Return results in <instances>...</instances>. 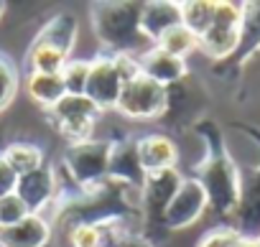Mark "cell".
<instances>
[{"mask_svg": "<svg viewBox=\"0 0 260 247\" xmlns=\"http://www.w3.org/2000/svg\"><path fill=\"white\" fill-rule=\"evenodd\" d=\"M16 189H18V176L13 173V168L6 163L3 153H0V199L8 194H16Z\"/></svg>", "mask_w": 260, "mask_h": 247, "instance_id": "27", "label": "cell"}, {"mask_svg": "<svg viewBox=\"0 0 260 247\" xmlns=\"http://www.w3.org/2000/svg\"><path fill=\"white\" fill-rule=\"evenodd\" d=\"M112 64H115V72H117L122 84L130 82V79H136L138 74H143L138 54H112Z\"/></svg>", "mask_w": 260, "mask_h": 247, "instance_id": "26", "label": "cell"}, {"mask_svg": "<svg viewBox=\"0 0 260 247\" xmlns=\"http://www.w3.org/2000/svg\"><path fill=\"white\" fill-rule=\"evenodd\" d=\"M3 13H6V3H0V18H3Z\"/></svg>", "mask_w": 260, "mask_h": 247, "instance_id": "30", "label": "cell"}, {"mask_svg": "<svg viewBox=\"0 0 260 247\" xmlns=\"http://www.w3.org/2000/svg\"><path fill=\"white\" fill-rule=\"evenodd\" d=\"M237 247H260V237H242Z\"/></svg>", "mask_w": 260, "mask_h": 247, "instance_id": "29", "label": "cell"}, {"mask_svg": "<svg viewBox=\"0 0 260 247\" xmlns=\"http://www.w3.org/2000/svg\"><path fill=\"white\" fill-rule=\"evenodd\" d=\"M141 13H143V6H130V3L94 6L92 18H94L97 36L110 49H115V54H138V56L146 54L148 49H143V44L148 39L143 36V28H141Z\"/></svg>", "mask_w": 260, "mask_h": 247, "instance_id": "1", "label": "cell"}, {"mask_svg": "<svg viewBox=\"0 0 260 247\" xmlns=\"http://www.w3.org/2000/svg\"><path fill=\"white\" fill-rule=\"evenodd\" d=\"M136 156H138L143 173H158V171L176 168L179 148L166 135H146V138L136 140Z\"/></svg>", "mask_w": 260, "mask_h": 247, "instance_id": "9", "label": "cell"}, {"mask_svg": "<svg viewBox=\"0 0 260 247\" xmlns=\"http://www.w3.org/2000/svg\"><path fill=\"white\" fill-rule=\"evenodd\" d=\"M207 206H209V196H207V189L202 186V181L199 179H184L179 191L169 201V206L161 217V224L166 229L191 227L207 211Z\"/></svg>", "mask_w": 260, "mask_h": 247, "instance_id": "6", "label": "cell"}, {"mask_svg": "<svg viewBox=\"0 0 260 247\" xmlns=\"http://www.w3.org/2000/svg\"><path fill=\"white\" fill-rule=\"evenodd\" d=\"M110 153H112L110 143L89 138L69 148L64 158V168L79 186H92L100 179L110 176Z\"/></svg>", "mask_w": 260, "mask_h": 247, "instance_id": "5", "label": "cell"}, {"mask_svg": "<svg viewBox=\"0 0 260 247\" xmlns=\"http://www.w3.org/2000/svg\"><path fill=\"white\" fill-rule=\"evenodd\" d=\"M122 82L115 72L112 64V54H100L94 59H89V82H87V97L105 112V110H115L117 97H120Z\"/></svg>", "mask_w": 260, "mask_h": 247, "instance_id": "7", "label": "cell"}, {"mask_svg": "<svg viewBox=\"0 0 260 247\" xmlns=\"http://www.w3.org/2000/svg\"><path fill=\"white\" fill-rule=\"evenodd\" d=\"M16 89H18V72L3 54H0V112L13 102Z\"/></svg>", "mask_w": 260, "mask_h": 247, "instance_id": "23", "label": "cell"}, {"mask_svg": "<svg viewBox=\"0 0 260 247\" xmlns=\"http://www.w3.org/2000/svg\"><path fill=\"white\" fill-rule=\"evenodd\" d=\"M260 46V3H247L245 6V23H242V51H252Z\"/></svg>", "mask_w": 260, "mask_h": 247, "instance_id": "22", "label": "cell"}, {"mask_svg": "<svg viewBox=\"0 0 260 247\" xmlns=\"http://www.w3.org/2000/svg\"><path fill=\"white\" fill-rule=\"evenodd\" d=\"M51 239V227L44 214H31L13 227H0V247H44Z\"/></svg>", "mask_w": 260, "mask_h": 247, "instance_id": "10", "label": "cell"}, {"mask_svg": "<svg viewBox=\"0 0 260 247\" xmlns=\"http://www.w3.org/2000/svg\"><path fill=\"white\" fill-rule=\"evenodd\" d=\"M3 158H6V163L13 168V173L18 179L46 166L44 163V151L39 146H34V143H11L3 151Z\"/></svg>", "mask_w": 260, "mask_h": 247, "instance_id": "16", "label": "cell"}, {"mask_svg": "<svg viewBox=\"0 0 260 247\" xmlns=\"http://www.w3.org/2000/svg\"><path fill=\"white\" fill-rule=\"evenodd\" d=\"M166 104H169V89L153 82L151 77L138 74L136 79L122 84L115 110L133 120H156L166 112Z\"/></svg>", "mask_w": 260, "mask_h": 247, "instance_id": "2", "label": "cell"}, {"mask_svg": "<svg viewBox=\"0 0 260 247\" xmlns=\"http://www.w3.org/2000/svg\"><path fill=\"white\" fill-rule=\"evenodd\" d=\"M141 69L146 77H151L153 82L169 87L174 82H179L184 74H186V61L184 59H176L171 54H166L164 49L158 46H151L146 54H141Z\"/></svg>", "mask_w": 260, "mask_h": 247, "instance_id": "12", "label": "cell"}, {"mask_svg": "<svg viewBox=\"0 0 260 247\" xmlns=\"http://www.w3.org/2000/svg\"><path fill=\"white\" fill-rule=\"evenodd\" d=\"M242 46V28L235 26H219L212 23L207 33L199 36V51H204L212 59H227Z\"/></svg>", "mask_w": 260, "mask_h": 247, "instance_id": "13", "label": "cell"}, {"mask_svg": "<svg viewBox=\"0 0 260 247\" xmlns=\"http://www.w3.org/2000/svg\"><path fill=\"white\" fill-rule=\"evenodd\" d=\"M36 39L49 41V44H54V46H61L64 51H72L74 39H77V21H74V16H69V13L54 16V18L41 28V33H39Z\"/></svg>", "mask_w": 260, "mask_h": 247, "instance_id": "19", "label": "cell"}, {"mask_svg": "<svg viewBox=\"0 0 260 247\" xmlns=\"http://www.w3.org/2000/svg\"><path fill=\"white\" fill-rule=\"evenodd\" d=\"M56 189H59L56 173L49 166H44V168H39V171H34L28 176H21L16 194L28 204V209L34 214H41V209L56 196Z\"/></svg>", "mask_w": 260, "mask_h": 247, "instance_id": "11", "label": "cell"}, {"mask_svg": "<svg viewBox=\"0 0 260 247\" xmlns=\"http://www.w3.org/2000/svg\"><path fill=\"white\" fill-rule=\"evenodd\" d=\"M120 247H151V244H148V242H146L143 237H136V234H130V237H127V239H125V242H122Z\"/></svg>", "mask_w": 260, "mask_h": 247, "instance_id": "28", "label": "cell"}, {"mask_svg": "<svg viewBox=\"0 0 260 247\" xmlns=\"http://www.w3.org/2000/svg\"><path fill=\"white\" fill-rule=\"evenodd\" d=\"M72 247H102V232L97 222H79L72 227Z\"/></svg>", "mask_w": 260, "mask_h": 247, "instance_id": "25", "label": "cell"}, {"mask_svg": "<svg viewBox=\"0 0 260 247\" xmlns=\"http://www.w3.org/2000/svg\"><path fill=\"white\" fill-rule=\"evenodd\" d=\"M31 214L34 211L28 209V204L18 194H8V196L0 199V227H13Z\"/></svg>", "mask_w": 260, "mask_h": 247, "instance_id": "21", "label": "cell"}, {"mask_svg": "<svg viewBox=\"0 0 260 247\" xmlns=\"http://www.w3.org/2000/svg\"><path fill=\"white\" fill-rule=\"evenodd\" d=\"M26 92L31 94L34 102H39V104L46 107V110L56 107V104L67 97L61 74H39V72H28V74H26Z\"/></svg>", "mask_w": 260, "mask_h": 247, "instance_id": "15", "label": "cell"}, {"mask_svg": "<svg viewBox=\"0 0 260 247\" xmlns=\"http://www.w3.org/2000/svg\"><path fill=\"white\" fill-rule=\"evenodd\" d=\"M61 82H64L67 94H84L87 92V82H89V61L69 59V64L61 72Z\"/></svg>", "mask_w": 260, "mask_h": 247, "instance_id": "20", "label": "cell"}, {"mask_svg": "<svg viewBox=\"0 0 260 247\" xmlns=\"http://www.w3.org/2000/svg\"><path fill=\"white\" fill-rule=\"evenodd\" d=\"M67 64H69V51L49 41H41V39L31 44L28 56H26L28 72H39V74H61Z\"/></svg>", "mask_w": 260, "mask_h": 247, "instance_id": "14", "label": "cell"}, {"mask_svg": "<svg viewBox=\"0 0 260 247\" xmlns=\"http://www.w3.org/2000/svg\"><path fill=\"white\" fill-rule=\"evenodd\" d=\"M179 6V18L181 23L194 31L197 36L207 33L212 21H214V3H204V0H189V3H176Z\"/></svg>", "mask_w": 260, "mask_h": 247, "instance_id": "18", "label": "cell"}, {"mask_svg": "<svg viewBox=\"0 0 260 247\" xmlns=\"http://www.w3.org/2000/svg\"><path fill=\"white\" fill-rule=\"evenodd\" d=\"M156 46L164 49L166 54H171V56L186 61V56L199 49V36H197L194 31H189L184 23H176V26L166 28V31L156 39Z\"/></svg>", "mask_w": 260, "mask_h": 247, "instance_id": "17", "label": "cell"}, {"mask_svg": "<svg viewBox=\"0 0 260 247\" xmlns=\"http://www.w3.org/2000/svg\"><path fill=\"white\" fill-rule=\"evenodd\" d=\"M100 107L87 97V94H67L56 107L49 110V117L61 135L72 138L74 143L89 140V133L100 117Z\"/></svg>", "mask_w": 260, "mask_h": 247, "instance_id": "3", "label": "cell"}, {"mask_svg": "<svg viewBox=\"0 0 260 247\" xmlns=\"http://www.w3.org/2000/svg\"><path fill=\"white\" fill-rule=\"evenodd\" d=\"M240 242L242 234L237 232V227H214L197 242V247H237Z\"/></svg>", "mask_w": 260, "mask_h": 247, "instance_id": "24", "label": "cell"}, {"mask_svg": "<svg viewBox=\"0 0 260 247\" xmlns=\"http://www.w3.org/2000/svg\"><path fill=\"white\" fill-rule=\"evenodd\" d=\"M184 176L176 168L169 171H158V173H146L143 184H141V204L151 217H164L169 201L174 199V194L179 191Z\"/></svg>", "mask_w": 260, "mask_h": 247, "instance_id": "8", "label": "cell"}, {"mask_svg": "<svg viewBox=\"0 0 260 247\" xmlns=\"http://www.w3.org/2000/svg\"><path fill=\"white\" fill-rule=\"evenodd\" d=\"M202 186L207 189L209 206L219 209L222 214H235L240 204V173L227 156L212 158L202 171Z\"/></svg>", "mask_w": 260, "mask_h": 247, "instance_id": "4", "label": "cell"}]
</instances>
